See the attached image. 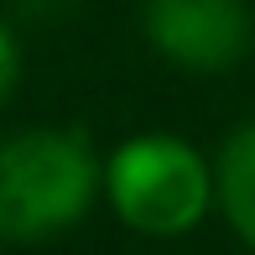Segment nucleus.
Wrapping results in <instances>:
<instances>
[{"label": "nucleus", "instance_id": "nucleus-2", "mask_svg": "<svg viewBox=\"0 0 255 255\" xmlns=\"http://www.w3.org/2000/svg\"><path fill=\"white\" fill-rule=\"evenodd\" d=\"M104 182L120 219L146 235H188L214 198L203 156L172 135H141L120 146Z\"/></svg>", "mask_w": 255, "mask_h": 255}, {"label": "nucleus", "instance_id": "nucleus-1", "mask_svg": "<svg viewBox=\"0 0 255 255\" xmlns=\"http://www.w3.org/2000/svg\"><path fill=\"white\" fill-rule=\"evenodd\" d=\"M94 151L78 130H26L0 146V235L42 240L94 198Z\"/></svg>", "mask_w": 255, "mask_h": 255}, {"label": "nucleus", "instance_id": "nucleus-5", "mask_svg": "<svg viewBox=\"0 0 255 255\" xmlns=\"http://www.w3.org/2000/svg\"><path fill=\"white\" fill-rule=\"evenodd\" d=\"M10 78H16V47H10V31L0 26V99H5Z\"/></svg>", "mask_w": 255, "mask_h": 255}, {"label": "nucleus", "instance_id": "nucleus-4", "mask_svg": "<svg viewBox=\"0 0 255 255\" xmlns=\"http://www.w3.org/2000/svg\"><path fill=\"white\" fill-rule=\"evenodd\" d=\"M219 198H224L229 224L255 245V125H245L229 141L224 167H219Z\"/></svg>", "mask_w": 255, "mask_h": 255}, {"label": "nucleus", "instance_id": "nucleus-3", "mask_svg": "<svg viewBox=\"0 0 255 255\" xmlns=\"http://www.w3.org/2000/svg\"><path fill=\"white\" fill-rule=\"evenodd\" d=\"M146 31L182 68H229L245 52L250 21L240 0H146Z\"/></svg>", "mask_w": 255, "mask_h": 255}]
</instances>
